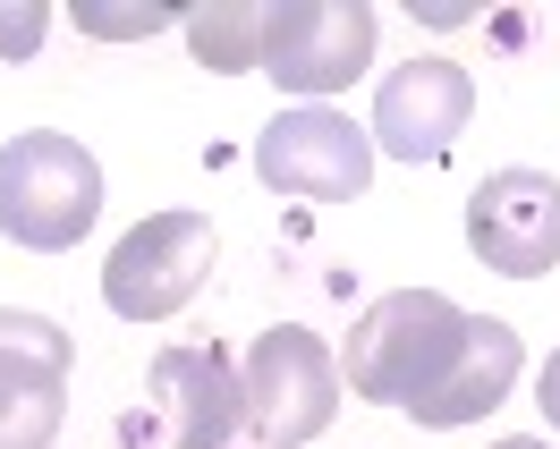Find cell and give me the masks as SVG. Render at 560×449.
Here are the masks:
<instances>
[{
	"instance_id": "ba28073f",
	"label": "cell",
	"mask_w": 560,
	"mask_h": 449,
	"mask_svg": "<svg viewBox=\"0 0 560 449\" xmlns=\"http://www.w3.org/2000/svg\"><path fill=\"white\" fill-rule=\"evenodd\" d=\"M476 110V85L458 60H408V69L383 76L374 94V144L399 153V162H442Z\"/></svg>"
},
{
	"instance_id": "30bf717a",
	"label": "cell",
	"mask_w": 560,
	"mask_h": 449,
	"mask_svg": "<svg viewBox=\"0 0 560 449\" xmlns=\"http://www.w3.org/2000/svg\"><path fill=\"white\" fill-rule=\"evenodd\" d=\"M510 381H518V331H510V322H492V314H467L451 365H442V374H433V390L408 407V424H424V433L476 424L485 407H501V399H510Z\"/></svg>"
},
{
	"instance_id": "4fadbf2b",
	"label": "cell",
	"mask_w": 560,
	"mask_h": 449,
	"mask_svg": "<svg viewBox=\"0 0 560 449\" xmlns=\"http://www.w3.org/2000/svg\"><path fill=\"white\" fill-rule=\"evenodd\" d=\"M171 26H187V17L162 0H77V35H103V43H144V35H171Z\"/></svg>"
},
{
	"instance_id": "277c9868",
	"label": "cell",
	"mask_w": 560,
	"mask_h": 449,
	"mask_svg": "<svg viewBox=\"0 0 560 449\" xmlns=\"http://www.w3.org/2000/svg\"><path fill=\"white\" fill-rule=\"evenodd\" d=\"M238 381H246V424H255L272 449L315 441L323 424L340 415V356H331V340H315L306 322L264 331Z\"/></svg>"
},
{
	"instance_id": "2e32d148",
	"label": "cell",
	"mask_w": 560,
	"mask_h": 449,
	"mask_svg": "<svg viewBox=\"0 0 560 449\" xmlns=\"http://www.w3.org/2000/svg\"><path fill=\"white\" fill-rule=\"evenodd\" d=\"M535 399H544V415L560 424V347H552V365H544V381H535Z\"/></svg>"
},
{
	"instance_id": "7a4b0ae2",
	"label": "cell",
	"mask_w": 560,
	"mask_h": 449,
	"mask_svg": "<svg viewBox=\"0 0 560 449\" xmlns=\"http://www.w3.org/2000/svg\"><path fill=\"white\" fill-rule=\"evenodd\" d=\"M103 212V170L94 153L60 128H26V137L0 144V229L35 255H60L94 229Z\"/></svg>"
},
{
	"instance_id": "6da1fadb",
	"label": "cell",
	"mask_w": 560,
	"mask_h": 449,
	"mask_svg": "<svg viewBox=\"0 0 560 449\" xmlns=\"http://www.w3.org/2000/svg\"><path fill=\"white\" fill-rule=\"evenodd\" d=\"M458 331H467V314L442 288H390V297H374L349 331V390L408 415L433 390V374L451 365Z\"/></svg>"
},
{
	"instance_id": "5bb4252c",
	"label": "cell",
	"mask_w": 560,
	"mask_h": 449,
	"mask_svg": "<svg viewBox=\"0 0 560 449\" xmlns=\"http://www.w3.org/2000/svg\"><path fill=\"white\" fill-rule=\"evenodd\" d=\"M0 347H18V356H43V365H60V374H69V331H60V322H43V314H9L0 306Z\"/></svg>"
},
{
	"instance_id": "52a82bcc",
	"label": "cell",
	"mask_w": 560,
	"mask_h": 449,
	"mask_svg": "<svg viewBox=\"0 0 560 449\" xmlns=\"http://www.w3.org/2000/svg\"><path fill=\"white\" fill-rule=\"evenodd\" d=\"M467 246L485 255L492 272L535 280L560 263V178L544 170H492L467 196Z\"/></svg>"
},
{
	"instance_id": "3957f363",
	"label": "cell",
	"mask_w": 560,
	"mask_h": 449,
	"mask_svg": "<svg viewBox=\"0 0 560 449\" xmlns=\"http://www.w3.org/2000/svg\"><path fill=\"white\" fill-rule=\"evenodd\" d=\"M374 60V9L365 0H272L264 9V76L280 94H349Z\"/></svg>"
},
{
	"instance_id": "e0dca14e",
	"label": "cell",
	"mask_w": 560,
	"mask_h": 449,
	"mask_svg": "<svg viewBox=\"0 0 560 449\" xmlns=\"http://www.w3.org/2000/svg\"><path fill=\"white\" fill-rule=\"evenodd\" d=\"M492 449H552V441H526V433H518V441H492Z\"/></svg>"
},
{
	"instance_id": "8fae6325",
	"label": "cell",
	"mask_w": 560,
	"mask_h": 449,
	"mask_svg": "<svg viewBox=\"0 0 560 449\" xmlns=\"http://www.w3.org/2000/svg\"><path fill=\"white\" fill-rule=\"evenodd\" d=\"M60 415H69V374L0 347V449H51Z\"/></svg>"
},
{
	"instance_id": "9a60e30c",
	"label": "cell",
	"mask_w": 560,
	"mask_h": 449,
	"mask_svg": "<svg viewBox=\"0 0 560 449\" xmlns=\"http://www.w3.org/2000/svg\"><path fill=\"white\" fill-rule=\"evenodd\" d=\"M51 35V9L43 0H0V60H35Z\"/></svg>"
},
{
	"instance_id": "5b68a950",
	"label": "cell",
	"mask_w": 560,
	"mask_h": 449,
	"mask_svg": "<svg viewBox=\"0 0 560 449\" xmlns=\"http://www.w3.org/2000/svg\"><path fill=\"white\" fill-rule=\"evenodd\" d=\"M205 280H212V221L205 212H153V221H137L128 238L110 246L103 297H110V314H128V322H162V314H178Z\"/></svg>"
},
{
	"instance_id": "9c48e42d",
	"label": "cell",
	"mask_w": 560,
	"mask_h": 449,
	"mask_svg": "<svg viewBox=\"0 0 560 449\" xmlns=\"http://www.w3.org/2000/svg\"><path fill=\"white\" fill-rule=\"evenodd\" d=\"M153 399L171 424V449H230L246 424V381L221 347H162L153 356Z\"/></svg>"
},
{
	"instance_id": "7c38bea8",
	"label": "cell",
	"mask_w": 560,
	"mask_h": 449,
	"mask_svg": "<svg viewBox=\"0 0 560 449\" xmlns=\"http://www.w3.org/2000/svg\"><path fill=\"white\" fill-rule=\"evenodd\" d=\"M187 43L212 76L264 69V9L255 0H205V9H187Z\"/></svg>"
},
{
	"instance_id": "8992f818",
	"label": "cell",
	"mask_w": 560,
	"mask_h": 449,
	"mask_svg": "<svg viewBox=\"0 0 560 449\" xmlns=\"http://www.w3.org/2000/svg\"><path fill=\"white\" fill-rule=\"evenodd\" d=\"M255 178L280 187V196H306V204H349L374 178V137L323 103L280 110L272 128L255 137Z\"/></svg>"
}]
</instances>
